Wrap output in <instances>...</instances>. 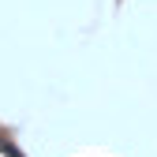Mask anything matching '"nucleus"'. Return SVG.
<instances>
[{"instance_id": "nucleus-1", "label": "nucleus", "mask_w": 157, "mask_h": 157, "mask_svg": "<svg viewBox=\"0 0 157 157\" xmlns=\"http://www.w3.org/2000/svg\"><path fill=\"white\" fill-rule=\"evenodd\" d=\"M0 146H4V150H8V157H23V153H19V150H15L11 142H0Z\"/></svg>"}]
</instances>
